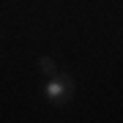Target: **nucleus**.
Segmentation results:
<instances>
[{
  "mask_svg": "<svg viewBox=\"0 0 123 123\" xmlns=\"http://www.w3.org/2000/svg\"><path fill=\"white\" fill-rule=\"evenodd\" d=\"M71 90H74V82H71L68 77H49L47 82V98L52 101V104H63V101H68Z\"/></svg>",
  "mask_w": 123,
  "mask_h": 123,
  "instance_id": "nucleus-1",
  "label": "nucleus"
},
{
  "mask_svg": "<svg viewBox=\"0 0 123 123\" xmlns=\"http://www.w3.org/2000/svg\"><path fill=\"white\" fill-rule=\"evenodd\" d=\"M41 68H44V71H47L49 77H55V74H57V68H55V63L49 60V57H41Z\"/></svg>",
  "mask_w": 123,
  "mask_h": 123,
  "instance_id": "nucleus-2",
  "label": "nucleus"
}]
</instances>
